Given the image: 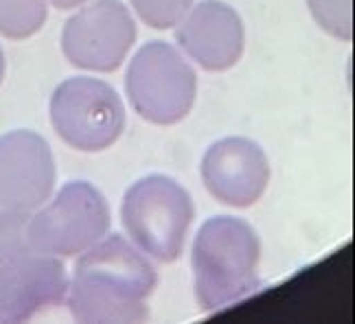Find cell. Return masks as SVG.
I'll return each instance as SVG.
<instances>
[{"mask_svg":"<svg viewBox=\"0 0 355 324\" xmlns=\"http://www.w3.org/2000/svg\"><path fill=\"white\" fill-rule=\"evenodd\" d=\"M158 272L123 235H105L79 254L66 303L77 322H145Z\"/></svg>","mask_w":355,"mask_h":324,"instance_id":"cell-1","label":"cell"},{"mask_svg":"<svg viewBox=\"0 0 355 324\" xmlns=\"http://www.w3.org/2000/svg\"><path fill=\"white\" fill-rule=\"evenodd\" d=\"M261 243L239 217H211L191 250L196 298L204 312H220L259 289Z\"/></svg>","mask_w":355,"mask_h":324,"instance_id":"cell-2","label":"cell"},{"mask_svg":"<svg viewBox=\"0 0 355 324\" xmlns=\"http://www.w3.org/2000/svg\"><path fill=\"white\" fill-rule=\"evenodd\" d=\"M193 217V199L167 175L134 182L121 204V222L132 243L158 263L180 259Z\"/></svg>","mask_w":355,"mask_h":324,"instance_id":"cell-3","label":"cell"},{"mask_svg":"<svg viewBox=\"0 0 355 324\" xmlns=\"http://www.w3.org/2000/svg\"><path fill=\"white\" fill-rule=\"evenodd\" d=\"M110 231V206L97 186L64 184L49 204L29 213L26 239L33 254L68 259L99 243Z\"/></svg>","mask_w":355,"mask_h":324,"instance_id":"cell-4","label":"cell"},{"mask_svg":"<svg viewBox=\"0 0 355 324\" xmlns=\"http://www.w3.org/2000/svg\"><path fill=\"white\" fill-rule=\"evenodd\" d=\"M125 90L134 112L147 123L175 125L196 103L198 77L173 46L149 42L130 62Z\"/></svg>","mask_w":355,"mask_h":324,"instance_id":"cell-5","label":"cell"},{"mask_svg":"<svg viewBox=\"0 0 355 324\" xmlns=\"http://www.w3.org/2000/svg\"><path fill=\"white\" fill-rule=\"evenodd\" d=\"M51 123L77 152H103L125 129V107L112 86L92 77H73L51 97Z\"/></svg>","mask_w":355,"mask_h":324,"instance_id":"cell-6","label":"cell"},{"mask_svg":"<svg viewBox=\"0 0 355 324\" xmlns=\"http://www.w3.org/2000/svg\"><path fill=\"white\" fill-rule=\"evenodd\" d=\"M136 42V24L121 0H92L66 22L62 51L75 69L114 73Z\"/></svg>","mask_w":355,"mask_h":324,"instance_id":"cell-7","label":"cell"},{"mask_svg":"<svg viewBox=\"0 0 355 324\" xmlns=\"http://www.w3.org/2000/svg\"><path fill=\"white\" fill-rule=\"evenodd\" d=\"M55 180V158L40 134L16 129L0 136V208H40L51 199Z\"/></svg>","mask_w":355,"mask_h":324,"instance_id":"cell-8","label":"cell"},{"mask_svg":"<svg viewBox=\"0 0 355 324\" xmlns=\"http://www.w3.org/2000/svg\"><path fill=\"white\" fill-rule=\"evenodd\" d=\"M207 191L226 206L257 204L270 182V162L254 141L230 136L209 147L200 165Z\"/></svg>","mask_w":355,"mask_h":324,"instance_id":"cell-9","label":"cell"},{"mask_svg":"<svg viewBox=\"0 0 355 324\" xmlns=\"http://www.w3.org/2000/svg\"><path fill=\"white\" fill-rule=\"evenodd\" d=\"M68 274L55 256L0 263V322H24L66 300Z\"/></svg>","mask_w":355,"mask_h":324,"instance_id":"cell-10","label":"cell"},{"mask_svg":"<svg viewBox=\"0 0 355 324\" xmlns=\"http://www.w3.org/2000/svg\"><path fill=\"white\" fill-rule=\"evenodd\" d=\"M175 39L204 71H228L243 55V22L222 0H204L175 24Z\"/></svg>","mask_w":355,"mask_h":324,"instance_id":"cell-11","label":"cell"},{"mask_svg":"<svg viewBox=\"0 0 355 324\" xmlns=\"http://www.w3.org/2000/svg\"><path fill=\"white\" fill-rule=\"evenodd\" d=\"M49 0H0V35L26 39L44 26Z\"/></svg>","mask_w":355,"mask_h":324,"instance_id":"cell-12","label":"cell"},{"mask_svg":"<svg viewBox=\"0 0 355 324\" xmlns=\"http://www.w3.org/2000/svg\"><path fill=\"white\" fill-rule=\"evenodd\" d=\"M311 18L324 33L351 42L353 37V0H307Z\"/></svg>","mask_w":355,"mask_h":324,"instance_id":"cell-13","label":"cell"},{"mask_svg":"<svg viewBox=\"0 0 355 324\" xmlns=\"http://www.w3.org/2000/svg\"><path fill=\"white\" fill-rule=\"evenodd\" d=\"M31 210H5L0 208V263L18 261L33 256L26 239V219Z\"/></svg>","mask_w":355,"mask_h":324,"instance_id":"cell-14","label":"cell"},{"mask_svg":"<svg viewBox=\"0 0 355 324\" xmlns=\"http://www.w3.org/2000/svg\"><path fill=\"white\" fill-rule=\"evenodd\" d=\"M130 3L145 24L160 31L175 26L193 7V0H130Z\"/></svg>","mask_w":355,"mask_h":324,"instance_id":"cell-15","label":"cell"},{"mask_svg":"<svg viewBox=\"0 0 355 324\" xmlns=\"http://www.w3.org/2000/svg\"><path fill=\"white\" fill-rule=\"evenodd\" d=\"M49 3L53 7H58V9H75V7L86 5L88 0H49Z\"/></svg>","mask_w":355,"mask_h":324,"instance_id":"cell-16","label":"cell"},{"mask_svg":"<svg viewBox=\"0 0 355 324\" xmlns=\"http://www.w3.org/2000/svg\"><path fill=\"white\" fill-rule=\"evenodd\" d=\"M3 77H5V53L0 48V81H3Z\"/></svg>","mask_w":355,"mask_h":324,"instance_id":"cell-17","label":"cell"}]
</instances>
